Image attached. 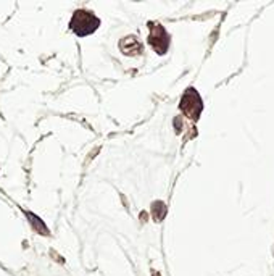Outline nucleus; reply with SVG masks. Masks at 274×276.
<instances>
[{
  "instance_id": "1",
  "label": "nucleus",
  "mask_w": 274,
  "mask_h": 276,
  "mask_svg": "<svg viewBox=\"0 0 274 276\" xmlns=\"http://www.w3.org/2000/svg\"><path fill=\"white\" fill-rule=\"evenodd\" d=\"M100 26V20L97 18L94 13H90L87 10H78L74 12L73 18L70 21V28L74 34H78L79 37H84L92 34L97 31V28Z\"/></svg>"
}]
</instances>
